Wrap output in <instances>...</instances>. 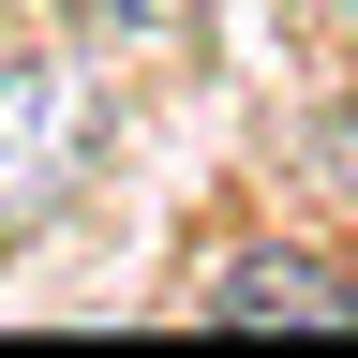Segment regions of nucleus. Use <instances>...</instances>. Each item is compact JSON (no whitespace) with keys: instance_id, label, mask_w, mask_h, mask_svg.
I'll list each match as a JSON object with an SVG mask.
<instances>
[{"instance_id":"4","label":"nucleus","mask_w":358,"mask_h":358,"mask_svg":"<svg viewBox=\"0 0 358 358\" xmlns=\"http://www.w3.org/2000/svg\"><path fill=\"white\" fill-rule=\"evenodd\" d=\"M60 15L90 45H179V30H209V0H60Z\"/></svg>"},{"instance_id":"1","label":"nucleus","mask_w":358,"mask_h":358,"mask_svg":"<svg viewBox=\"0 0 358 358\" xmlns=\"http://www.w3.org/2000/svg\"><path fill=\"white\" fill-rule=\"evenodd\" d=\"M105 179V60L75 45H0V254L45 239Z\"/></svg>"},{"instance_id":"3","label":"nucleus","mask_w":358,"mask_h":358,"mask_svg":"<svg viewBox=\"0 0 358 358\" xmlns=\"http://www.w3.org/2000/svg\"><path fill=\"white\" fill-rule=\"evenodd\" d=\"M284 164L313 179V194H358V90H329V105L284 134Z\"/></svg>"},{"instance_id":"5","label":"nucleus","mask_w":358,"mask_h":358,"mask_svg":"<svg viewBox=\"0 0 358 358\" xmlns=\"http://www.w3.org/2000/svg\"><path fill=\"white\" fill-rule=\"evenodd\" d=\"M343 30H358V0H343Z\"/></svg>"},{"instance_id":"2","label":"nucleus","mask_w":358,"mask_h":358,"mask_svg":"<svg viewBox=\"0 0 358 358\" xmlns=\"http://www.w3.org/2000/svg\"><path fill=\"white\" fill-rule=\"evenodd\" d=\"M194 313L209 329H358V268L313 239H239L194 268Z\"/></svg>"}]
</instances>
